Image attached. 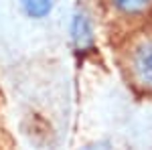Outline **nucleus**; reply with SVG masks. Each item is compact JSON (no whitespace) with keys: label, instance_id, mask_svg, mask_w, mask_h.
I'll list each match as a JSON object with an SVG mask.
<instances>
[{"label":"nucleus","instance_id":"3","mask_svg":"<svg viewBox=\"0 0 152 150\" xmlns=\"http://www.w3.org/2000/svg\"><path fill=\"white\" fill-rule=\"evenodd\" d=\"M107 2L114 12L126 18H138L152 10V0H107Z\"/></svg>","mask_w":152,"mask_h":150},{"label":"nucleus","instance_id":"4","mask_svg":"<svg viewBox=\"0 0 152 150\" xmlns=\"http://www.w3.org/2000/svg\"><path fill=\"white\" fill-rule=\"evenodd\" d=\"M23 12L33 20H43L53 12L55 0H18Z\"/></svg>","mask_w":152,"mask_h":150},{"label":"nucleus","instance_id":"1","mask_svg":"<svg viewBox=\"0 0 152 150\" xmlns=\"http://www.w3.org/2000/svg\"><path fill=\"white\" fill-rule=\"evenodd\" d=\"M69 39L77 55L91 53L95 49V24L94 16L85 6H77L69 18Z\"/></svg>","mask_w":152,"mask_h":150},{"label":"nucleus","instance_id":"2","mask_svg":"<svg viewBox=\"0 0 152 150\" xmlns=\"http://www.w3.org/2000/svg\"><path fill=\"white\" fill-rule=\"evenodd\" d=\"M130 73H132L134 83L140 89L152 91V39L150 41H142L140 45L132 51Z\"/></svg>","mask_w":152,"mask_h":150}]
</instances>
